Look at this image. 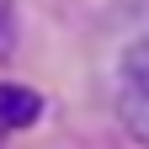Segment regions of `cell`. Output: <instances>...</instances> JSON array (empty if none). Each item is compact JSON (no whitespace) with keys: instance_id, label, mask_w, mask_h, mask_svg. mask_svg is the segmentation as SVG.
<instances>
[{"instance_id":"cell-1","label":"cell","mask_w":149,"mask_h":149,"mask_svg":"<svg viewBox=\"0 0 149 149\" xmlns=\"http://www.w3.org/2000/svg\"><path fill=\"white\" fill-rule=\"evenodd\" d=\"M37 112H43V101L27 85H0V128H32Z\"/></svg>"},{"instance_id":"cell-2","label":"cell","mask_w":149,"mask_h":149,"mask_svg":"<svg viewBox=\"0 0 149 149\" xmlns=\"http://www.w3.org/2000/svg\"><path fill=\"white\" fill-rule=\"evenodd\" d=\"M123 85L149 96V43H139L133 53H128V64H123Z\"/></svg>"}]
</instances>
